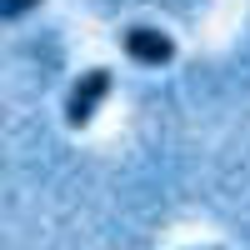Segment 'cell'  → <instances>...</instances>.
Instances as JSON below:
<instances>
[{
    "instance_id": "cell-1",
    "label": "cell",
    "mask_w": 250,
    "mask_h": 250,
    "mask_svg": "<svg viewBox=\"0 0 250 250\" xmlns=\"http://www.w3.org/2000/svg\"><path fill=\"white\" fill-rule=\"evenodd\" d=\"M110 85H115V75H110L105 65L85 70V75H80L75 85H70V95H65V125H70V130H85V125L95 120V110L105 105Z\"/></svg>"
},
{
    "instance_id": "cell-3",
    "label": "cell",
    "mask_w": 250,
    "mask_h": 250,
    "mask_svg": "<svg viewBox=\"0 0 250 250\" xmlns=\"http://www.w3.org/2000/svg\"><path fill=\"white\" fill-rule=\"evenodd\" d=\"M30 10H40V0H0V25H15V20H25Z\"/></svg>"
},
{
    "instance_id": "cell-4",
    "label": "cell",
    "mask_w": 250,
    "mask_h": 250,
    "mask_svg": "<svg viewBox=\"0 0 250 250\" xmlns=\"http://www.w3.org/2000/svg\"><path fill=\"white\" fill-rule=\"evenodd\" d=\"M210 250H215V245H210Z\"/></svg>"
},
{
    "instance_id": "cell-2",
    "label": "cell",
    "mask_w": 250,
    "mask_h": 250,
    "mask_svg": "<svg viewBox=\"0 0 250 250\" xmlns=\"http://www.w3.org/2000/svg\"><path fill=\"white\" fill-rule=\"evenodd\" d=\"M120 50L130 55L135 65H150V70L170 65V60L180 55L175 40H170V30H160V25H125L120 30Z\"/></svg>"
}]
</instances>
